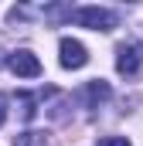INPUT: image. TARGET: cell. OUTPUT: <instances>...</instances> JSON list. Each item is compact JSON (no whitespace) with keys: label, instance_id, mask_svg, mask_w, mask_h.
<instances>
[{"label":"cell","instance_id":"cell-6","mask_svg":"<svg viewBox=\"0 0 143 146\" xmlns=\"http://www.w3.org/2000/svg\"><path fill=\"white\" fill-rule=\"evenodd\" d=\"M85 99H89L92 109H99V106L109 99V85L106 82H89V85H85Z\"/></svg>","mask_w":143,"mask_h":146},{"label":"cell","instance_id":"cell-5","mask_svg":"<svg viewBox=\"0 0 143 146\" xmlns=\"http://www.w3.org/2000/svg\"><path fill=\"white\" fill-rule=\"evenodd\" d=\"M14 146H51V136L41 129H24L14 136Z\"/></svg>","mask_w":143,"mask_h":146},{"label":"cell","instance_id":"cell-8","mask_svg":"<svg viewBox=\"0 0 143 146\" xmlns=\"http://www.w3.org/2000/svg\"><path fill=\"white\" fill-rule=\"evenodd\" d=\"M96 146H133V143H130L126 136H102Z\"/></svg>","mask_w":143,"mask_h":146},{"label":"cell","instance_id":"cell-3","mask_svg":"<svg viewBox=\"0 0 143 146\" xmlns=\"http://www.w3.org/2000/svg\"><path fill=\"white\" fill-rule=\"evenodd\" d=\"M58 61H61V68L78 72V68L89 65V51H85L82 41H75V37H61V44H58Z\"/></svg>","mask_w":143,"mask_h":146},{"label":"cell","instance_id":"cell-9","mask_svg":"<svg viewBox=\"0 0 143 146\" xmlns=\"http://www.w3.org/2000/svg\"><path fill=\"white\" fill-rule=\"evenodd\" d=\"M7 102H10V99L0 92V126H3V119H7Z\"/></svg>","mask_w":143,"mask_h":146},{"label":"cell","instance_id":"cell-10","mask_svg":"<svg viewBox=\"0 0 143 146\" xmlns=\"http://www.w3.org/2000/svg\"><path fill=\"white\" fill-rule=\"evenodd\" d=\"M3 61H7V58H0V65H3Z\"/></svg>","mask_w":143,"mask_h":146},{"label":"cell","instance_id":"cell-4","mask_svg":"<svg viewBox=\"0 0 143 146\" xmlns=\"http://www.w3.org/2000/svg\"><path fill=\"white\" fill-rule=\"evenodd\" d=\"M7 68L17 75V78H37L41 75V61H37V54H31V51H10L7 54Z\"/></svg>","mask_w":143,"mask_h":146},{"label":"cell","instance_id":"cell-1","mask_svg":"<svg viewBox=\"0 0 143 146\" xmlns=\"http://www.w3.org/2000/svg\"><path fill=\"white\" fill-rule=\"evenodd\" d=\"M72 21L89 27V31H112L116 27V10H109V7H78V10H72Z\"/></svg>","mask_w":143,"mask_h":146},{"label":"cell","instance_id":"cell-2","mask_svg":"<svg viewBox=\"0 0 143 146\" xmlns=\"http://www.w3.org/2000/svg\"><path fill=\"white\" fill-rule=\"evenodd\" d=\"M143 65V41H123L116 48V72L119 75H136Z\"/></svg>","mask_w":143,"mask_h":146},{"label":"cell","instance_id":"cell-7","mask_svg":"<svg viewBox=\"0 0 143 146\" xmlns=\"http://www.w3.org/2000/svg\"><path fill=\"white\" fill-rule=\"evenodd\" d=\"M17 115L24 119V122H31L37 115V99L34 95H27V92H17Z\"/></svg>","mask_w":143,"mask_h":146}]
</instances>
